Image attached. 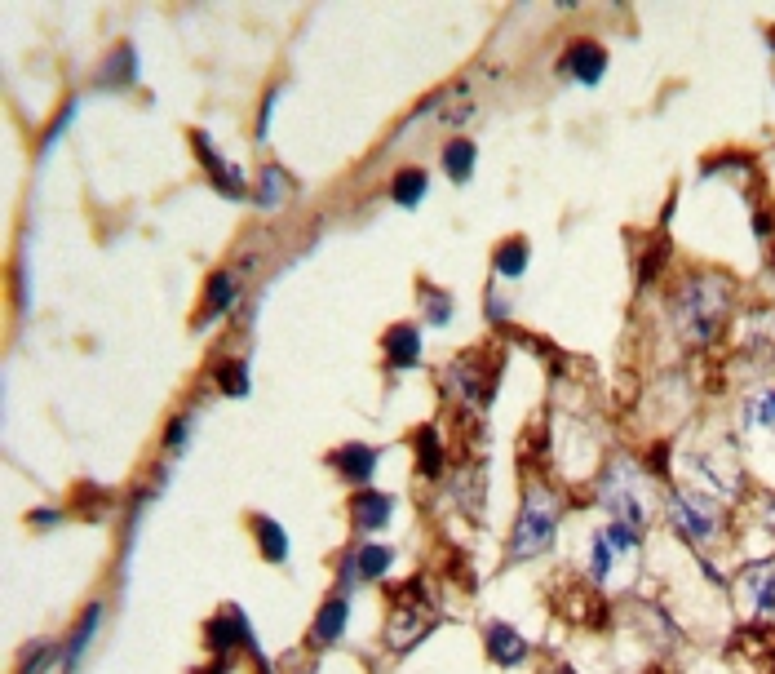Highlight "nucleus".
I'll use <instances>...</instances> for the list:
<instances>
[{"instance_id":"1","label":"nucleus","mask_w":775,"mask_h":674,"mask_svg":"<svg viewBox=\"0 0 775 674\" xmlns=\"http://www.w3.org/2000/svg\"><path fill=\"white\" fill-rule=\"evenodd\" d=\"M722 315H727V289L718 280H687L678 293V320L691 342H713Z\"/></svg>"},{"instance_id":"2","label":"nucleus","mask_w":775,"mask_h":674,"mask_svg":"<svg viewBox=\"0 0 775 674\" xmlns=\"http://www.w3.org/2000/svg\"><path fill=\"white\" fill-rule=\"evenodd\" d=\"M558 533V502L545 488H532L523 497L519 524H514V541H510V559H532L541 550H550V541Z\"/></svg>"},{"instance_id":"3","label":"nucleus","mask_w":775,"mask_h":674,"mask_svg":"<svg viewBox=\"0 0 775 674\" xmlns=\"http://www.w3.org/2000/svg\"><path fill=\"white\" fill-rule=\"evenodd\" d=\"M558 71L576 76L581 85H594V80L607 71V54H603V45H594V40H576V45L563 54V63H558Z\"/></svg>"},{"instance_id":"4","label":"nucleus","mask_w":775,"mask_h":674,"mask_svg":"<svg viewBox=\"0 0 775 674\" xmlns=\"http://www.w3.org/2000/svg\"><path fill=\"white\" fill-rule=\"evenodd\" d=\"M674 519L691 541H709L713 533H718V515H713L700 497H674Z\"/></svg>"},{"instance_id":"5","label":"nucleus","mask_w":775,"mask_h":674,"mask_svg":"<svg viewBox=\"0 0 775 674\" xmlns=\"http://www.w3.org/2000/svg\"><path fill=\"white\" fill-rule=\"evenodd\" d=\"M195 151H200V160L213 169V182L226 191V196H244V178H240V173H235L231 165H226L222 156H217V147H213L209 134H195Z\"/></svg>"},{"instance_id":"6","label":"nucleus","mask_w":775,"mask_h":674,"mask_svg":"<svg viewBox=\"0 0 775 674\" xmlns=\"http://www.w3.org/2000/svg\"><path fill=\"white\" fill-rule=\"evenodd\" d=\"M488 657L496 661V666H519V661L527 657V643L519 630H510V626H488Z\"/></svg>"},{"instance_id":"7","label":"nucleus","mask_w":775,"mask_h":674,"mask_svg":"<svg viewBox=\"0 0 775 674\" xmlns=\"http://www.w3.org/2000/svg\"><path fill=\"white\" fill-rule=\"evenodd\" d=\"M386 360L395 364V369H412V364L421 360V333L412 329V324H395V329L386 333Z\"/></svg>"},{"instance_id":"8","label":"nucleus","mask_w":775,"mask_h":674,"mask_svg":"<svg viewBox=\"0 0 775 674\" xmlns=\"http://www.w3.org/2000/svg\"><path fill=\"white\" fill-rule=\"evenodd\" d=\"M350 510H355V524L364 528V533H377V528L390 524V515H395V502H390L386 493H359L355 502H350Z\"/></svg>"},{"instance_id":"9","label":"nucleus","mask_w":775,"mask_h":674,"mask_svg":"<svg viewBox=\"0 0 775 674\" xmlns=\"http://www.w3.org/2000/svg\"><path fill=\"white\" fill-rule=\"evenodd\" d=\"M337 471L346 479H355V484H364V479H372V471H377V453L364 448V444L341 448V453H337Z\"/></svg>"},{"instance_id":"10","label":"nucleus","mask_w":775,"mask_h":674,"mask_svg":"<svg viewBox=\"0 0 775 674\" xmlns=\"http://www.w3.org/2000/svg\"><path fill=\"white\" fill-rule=\"evenodd\" d=\"M744 581H749V590H753V599H758L762 617H775V559L749 568V577H744Z\"/></svg>"},{"instance_id":"11","label":"nucleus","mask_w":775,"mask_h":674,"mask_svg":"<svg viewBox=\"0 0 775 674\" xmlns=\"http://www.w3.org/2000/svg\"><path fill=\"white\" fill-rule=\"evenodd\" d=\"M443 169H448V178L452 182H470V173H474V142H448L443 147Z\"/></svg>"},{"instance_id":"12","label":"nucleus","mask_w":775,"mask_h":674,"mask_svg":"<svg viewBox=\"0 0 775 674\" xmlns=\"http://www.w3.org/2000/svg\"><path fill=\"white\" fill-rule=\"evenodd\" d=\"M346 617H350L346 599H328L324 612H319V621H315V639L319 643H337L341 630H346Z\"/></svg>"},{"instance_id":"13","label":"nucleus","mask_w":775,"mask_h":674,"mask_svg":"<svg viewBox=\"0 0 775 674\" xmlns=\"http://www.w3.org/2000/svg\"><path fill=\"white\" fill-rule=\"evenodd\" d=\"M426 182H430V178H426L421 169H403L399 178H395V187H390V196H395L403 209H412V204L426 200Z\"/></svg>"},{"instance_id":"14","label":"nucleus","mask_w":775,"mask_h":674,"mask_svg":"<svg viewBox=\"0 0 775 674\" xmlns=\"http://www.w3.org/2000/svg\"><path fill=\"white\" fill-rule=\"evenodd\" d=\"M390 559H395V555H390V546H364L355 559H350L346 568H355L359 577H368V581H372V577H386Z\"/></svg>"},{"instance_id":"15","label":"nucleus","mask_w":775,"mask_h":674,"mask_svg":"<svg viewBox=\"0 0 775 674\" xmlns=\"http://www.w3.org/2000/svg\"><path fill=\"white\" fill-rule=\"evenodd\" d=\"M257 537H262V555L271 564H284L288 559V533L275 524V519H257Z\"/></svg>"},{"instance_id":"16","label":"nucleus","mask_w":775,"mask_h":674,"mask_svg":"<svg viewBox=\"0 0 775 674\" xmlns=\"http://www.w3.org/2000/svg\"><path fill=\"white\" fill-rule=\"evenodd\" d=\"M98 621H102V604H93L85 612V621L76 626V635H71V648H67V670L76 666L80 657H85V648H89V639H93V630H98Z\"/></svg>"},{"instance_id":"17","label":"nucleus","mask_w":775,"mask_h":674,"mask_svg":"<svg viewBox=\"0 0 775 674\" xmlns=\"http://www.w3.org/2000/svg\"><path fill=\"white\" fill-rule=\"evenodd\" d=\"M496 271L501 275H523L527 271V240H505L501 249H496Z\"/></svg>"},{"instance_id":"18","label":"nucleus","mask_w":775,"mask_h":674,"mask_svg":"<svg viewBox=\"0 0 775 674\" xmlns=\"http://www.w3.org/2000/svg\"><path fill=\"white\" fill-rule=\"evenodd\" d=\"M235 298V275L231 271H217L209 280V298H204V315H217L226 311V302Z\"/></svg>"},{"instance_id":"19","label":"nucleus","mask_w":775,"mask_h":674,"mask_svg":"<svg viewBox=\"0 0 775 674\" xmlns=\"http://www.w3.org/2000/svg\"><path fill=\"white\" fill-rule=\"evenodd\" d=\"M417 462H421V471H426V475H439V471H443L439 431H434V426H426V431L417 435Z\"/></svg>"},{"instance_id":"20","label":"nucleus","mask_w":775,"mask_h":674,"mask_svg":"<svg viewBox=\"0 0 775 674\" xmlns=\"http://www.w3.org/2000/svg\"><path fill=\"white\" fill-rule=\"evenodd\" d=\"M217 382L226 386V395H248V373L240 369V364H226V369L217 373Z\"/></svg>"},{"instance_id":"21","label":"nucleus","mask_w":775,"mask_h":674,"mask_svg":"<svg viewBox=\"0 0 775 674\" xmlns=\"http://www.w3.org/2000/svg\"><path fill=\"white\" fill-rule=\"evenodd\" d=\"M284 173H279V169H266L262 173V204H266V209H271V204H279V196H284Z\"/></svg>"},{"instance_id":"22","label":"nucleus","mask_w":775,"mask_h":674,"mask_svg":"<svg viewBox=\"0 0 775 674\" xmlns=\"http://www.w3.org/2000/svg\"><path fill=\"white\" fill-rule=\"evenodd\" d=\"M749 417H753L758 426H767V431H775V391H771V395H762V400L749 408Z\"/></svg>"},{"instance_id":"23","label":"nucleus","mask_w":775,"mask_h":674,"mask_svg":"<svg viewBox=\"0 0 775 674\" xmlns=\"http://www.w3.org/2000/svg\"><path fill=\"white\" fill-rule=\"evenodd\" d=\"M421 298L430 302V324H443V320H448V298H443L439 289H430V284H426V289H421Z\"/></svg>"},{"instance_id":"24","label":"nucleus","mask_w":775,"mask_h":674,"mask_svg":"<svg viewBox=\"0 0 775 674\" xmlns=\"http://www.w3.org/2000/svg\"><path fill=\"white\" fill-rule=\"evenodd\" d=\"M209 639H213V652H226L235 643V626H231V621H213Z\"/></svg>"},{"instance_id":"25","label":"nucleus","mask_w":775,"mask_h":674,"mask_svg":"<svg viewBox=\"0 0 775 674\" xmlns=\"http://www.w3.org/2000/svg\"><path fill=\"white\" fill-rule=\"evenodd\" d=\"M607 564H612V546H607V537H594V577L598 581L607 577Z\"/></svg>"},{"instance_id":"26","label":"nucleus","mask_w":775,"mask_h":674,"mask_svg":"<svg viewBox=\"0 0 775 674\" xmlns=\"http://www.w3.org/2000/svg\"><path fill=\"white\" fill-rule=\"evenodd\" d=\"M49 657H54V648H49V643H40V648H36V661H27L23 674H40V670L49 666Z\"/></svg>"},{"instance_id":"27","label":"nucleus","mask_w":775,"mask_h":674,"mask_svg":"<svg viewBox=\"0 0 775 674\" xmlns=\"http://www.w3.org/2000/svg\"><path fill=\"white\" fill-rule=\"evenodd\" d=\"M186 426H191V422H186V417H178V422L169 426V435H164V444H169V448H178L182 439H186Z\"/></svg>"},{"instance_id":"28","label":"nucleus","mask_w":775,"mask_h":674,"mask_svg":"<svg viewBox=\"0 0 775 674\" xmlns=\"http://www.w3.org/2000/svg\"><path fill=\"white\" fill-rule=\"evenodd\" d=\"M558 674H572V670H558Z\"/></svg>"}]
</instances>
